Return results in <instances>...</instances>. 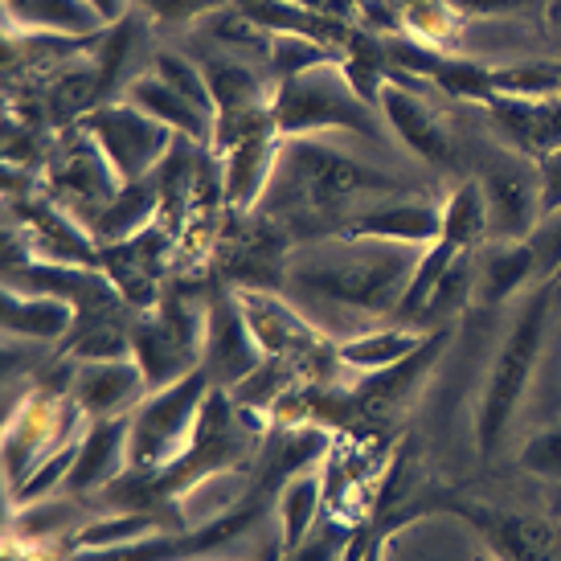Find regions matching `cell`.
<instances>
[{
    "label": "cell",
    "mask_w": 561,
    "mask_h": 561,
    "mask_svg": "<svg viewBox=\"0 0 561 561\" xmlns=\"http://www.w3.org/2000/svg\"><path fill=\"white\" fill-rule=\"evenodd\" d=\"M476 561H500L496 553H476Z\"/></svg>",
    "instance_id": "cell-38"
},
{
    "label": "cell",
    "mask_w": 561,
    "mask_h": 561,
    "mask_svg": "<svg viewBox=\"0 0 561 561\" xmlns=\"http://www.w3.org/2000/svg\"><path fill=\"white\" fill-rule=\"evenodd\" d=\"M332 238H369V242H398V247H431L443 238V205L419 193H386L357 205L336 226Z\"/></svg>",
    "instance_id": "cell-9"
},
{
    "label": "cell",
    "mask_w": 561,
    "mask_h": 561,
    "mask_svg": "<svg viewBox=\"0 0 561 561\" xmlns=\"http://www.w3.org/2000/svg\"><path fill=\"white\" fill-rule=\"evenodd\" d=\"M124 471H131V414L127 419L87 422L79 438V459H75L70 480H66V492L75 500H87L124 480Z\"/></svg>",
    "instance_id": "cell-12"
},
{
    "label": "cell",
    "mask_w": 561,
    "mask_h": 561,
    "mask_svg": "<svg viewBox=\"0 0 561 561\" xmlns=\"http://www.w3.org/2000/svg\"><path fill=\"white\" fill-rule=\"evenodd\" d=\"M144 13L160 21V25H188L197 16L214 13L221 0H136Z\"/></svg>",
    "instance_id": "cell-32"
},
{
    "label": "cell",
    "mask_w": 561,
    "mask_h": 561,
    "mask_svg": "<svg viewBox=\"0 0 561 561\" xmlns=\"http://www.w3.org/2000/svg\"><path fill=\"white\" fill-rule=\"evenodd\" d=\"M488 115H492V131L504 144V152H516L537 164L553 148H561V94H549V99L496 94L488 103Z\"/></svg>",
    "instance_id": "cell-13"
},
{
    "label": "cell",
    "mask_w": 561,
    "mask_h": 561,
    "mask_svg": "<svg viewBox=\"0 0 561 561\" xmlns=\"http://www.w3.org/2000/svg\"><path fill=\"white\" fill-rule=\"evenodd\" d=\"M263 360H266V348L254 336L238 291L234 296H218L209 304V316H205V353H202L205 374L214 377L218 390H226V386L250 381V377L263 369Z\"/></svg>",
    "instance_id": "cell-10"
},
{
    "label": "cell",
    "mask_w": 561,
    "mask_h": 561,
    "mask_svg": "<svg viewBox=\"0 0 561 561\" xmlns=\"http://www.w3.org/2000/svg\"><path fill=\"white\" fill-rule=\"evenodd\" d=\"M205 79H209V91H214V127L221 124H238V119H250L259 111L271 107V94L263 79L242 62H205Z\"/></svg>",
    "instance_id": "cell-20"
},
{
    "label": "cell",
    "mask_w": 561,
    "mask_h": 561,
    "mask_svg": "<svg viewBox=\"0 0 561 561\" xmlns=\"http://www.w3.org/2000/svg\"><path fill=\"white\" fill-rule=\"evenodd\" d=\"M455 259H459V250H455L451 242H443V238L422 250V259H419V266H414V279L405 287L402 312L398 316H426L431 299H435V287L443 283V275H447V266H451Z\"/></svg>",
    "instance_id": "cell-28"
},
{
    "label": "cell",
    "mask_w": 561,
    "mask_h": 561,
    "mask_svg": "<svg viewBox=\"0 0 561 561\" xmlns=\"http://www.w3.org/2000/svg\"><path fill=\"white\" fill-rule=\"evenodd\" d=\"M443 242H451L459 254H471L476 247L492 242L488 238V205H483L480 181H463L451 188L443 202Z\"/></svg>",
    "instance_id": "cell-23"
},
{
    "label": "cell",
    "mask_w": 561,
    "mask_h": 561,
    "mask_svg": "<svg viewBox=\"0 0 561 561\" xmlns=\"http://www.w3.org/2000/svg\"><path fill=\"white\" fill-rule=\"evenodd\" d=\"M558 279H561V275H558Z\"/></svg>",
    "instance_id": "cell-39"
},
{
    "label": "cell",
    "mask_w": 561,
    "mask_h": 561,
    "mask_svg": "<svg viewBox=\"0 0 561 561\" xmlns=\"http://www.w3.org/2000/svg\"><path fill=\"white\" fill-rule=\"evenodd\" d=\"M82 127L94 136L99 144V152L107 157L111 172L119 176V185H136L144 176H152V172L169 160V152L176 148V131L152 119V115H144L136 103H103V107H94Z\"/></svg>",
    "instance_id": "cell-6"
},
{
    "label": "cell",
    "mask_w": 561,
    "mask_h": 561,
    "mask_svg": "<svg viewBox=\"0 0 561 561\" xmlns=\"http://www.w3.org/2000/svg\"><path fill=\"white\" fill-rule=\"evenodd\" d=\"M160 209H164V193H160L157 176H144L136 185H124L111 205L91 221V234L99 238V247L111 242H127V238L144 234L148 226H157Z\"/></svg>",
    "instance_id": "cell-19"
},
{
    "label": "cell",
    "mask_w": 561,
    "mask_h": 561,
    "mask_svg": "<svg viewBox=\"0 0 561 561\" xmlns=\"http://www.w3.org/2000/svg\"><path fill=\"white\" fill-rule=\"evenodd\" d=\"M537 185H541V218L561 209V148L537 160Z\"/></svg>",
    "instance_id": "cell-34"
},
{
    "label": "cell",
    "mask_w": 561,
    "mask_h": 561,
    "mask_svg": "<svg viewBox=\"0 0 561 561\" xmlns=\"http://www.w3.org/2000/svg\"><path fill=\"white\" fill-rule=\"evenodd\" d=\"M426 79L438 82L447 94L455 99H468V103H480L488 107L496 99V87H492V66H480L471 58H447V54H435V62L426 70Z\"/></svg>",
    "instance_id": "cell-26"
},
{
    "label": "cell",
    "mask_w": 561,
    "mask_h": 561,
    "mask_svg": "<svg viewBox=\"0 0 561 561\" xmlns=\"http://www.w3.org/2000/svg\"><path fill=\"white\" fill-rule=\"evenodd\" d=\"M209 390L214 377L205 374V365H197L188 377L144 398L131 414V471H164L185 455Z\"/></svg>",
    "instance_id": "cell-5"
},
{
    "label": "cell",
    "mask_w": 561,
    "mask_h": 561,
    "mask_svg": "<svg viewBox=\"0 0 561 561\" xmlns=\"http://www.w3.org/2000/svg\"><path fill=\"white\" fill-rule=\"evenodd\" d=\"M455 16H529L537 9H546V0H447Z\"/></svg>",
    "instance_id": "cell-33"
},
{
    "label": "cell",
    "mask_w": 561,
    "mask_h": 561,
    "mask_svg": "<svg viewBox=\"0 0 561 561\" xmlns=\"http://www.w3.org/2000/svg\"><path fill=\"white\" fill-rule=\"evenodd\" d=\"M202 348L205 344L197 336L181 332L169 316H144V320L131 324V357L140 360L152 390L193 374L202 365Z\"/></svg>",
    "instance_id": "cell-15"
},
{
    "label": "cell",
    "mask_w": 561,
    "mask_h": 561,
    "mask_svg": "<svg viewBox=\"0 0 561 561\" xmlns=\"http://www.w3.org/2000/svg\"><path fill=\"white\" fill-rule=\"evenodd\" d=\"M377 107H381V119L402 136L410 152H419L431 164H451V144H447L438 111L410 87L405 75H390L386 79V87L377 94Z\"/></svg>",
    "instance_id": "cell-14"
},
{
    "label": "cell",
    "mask_w": 561,
    "mask_h": 561,
    "mask_svg": "<svg viewBox=\"0 0 561 561\" xmlns=\"http://www.w3.org/2000/svg\"><path fill=\"white\" fill-rule=\"evenodd\" d=\"M148 393H152V386H148L136 357L79 360V369L70 374V398L91 422L127 419L140 410Z\"/></svg>",
    "instance_id": "cell-11"
},
{
    "label": "cell",
    "mask_w": 561,
    "mask_h": 561,
    "mask_svg": "<svg viewBox=\"0 0 561 561\" xmlns=\"http://www.w3.org/2000/svg\"><path fill=\"white\" fill-rule=\"evenodd\" d=\"M4 25L13 33H54V37H94L103 16L87 0H4Z\"/></svg>",
    "instance_id": "cell-18"
},
{
    "label": "cell",
    "mask_w": 561,
    "mask_h": 561,
    "mask_svg": "<svg viewBox=\"0 0 561 561\" xmlns=\"http://www.w3.org/2000/svg\"><path fill=\"white\" fill-rule=\"evenodd\" d=\"M271 107H275V124H279L283 140L324 136V131H357V136L377 131L374 103L360 99L336 58L308 66L291 79H279V87L271 94Z\"/></svg>",
    "instance_id": "cell-4"
},
{
    "label": "cell",
    "mask_w": 561,
    "mask_h": 561,
    "mask_svg": "<svg viewBox=\"0 0 561 561\" xmlns=\"http://www.w3.org/2000/svg\"><path fill=\"white\" fill-rule=\"evenodd\" d=\"M381 558H386V549H381V541H374L369 553H365V561H381Z\"/></svg>",
    "instance_id": "cell-37"
},
{
    "label": "cell",
    "mask_w": 561,
    "mask_h": 561,
    "mask_svg": "<svg viewBox=\"0 0 561 561\" xmlns=\"http://www.w3.org/2000/svg\"><path fill=\"white\" fill-rule=\"evenodd\" d=\"M520 468L533 471V476H541V480L561 483V422L537 431V435L520 447Z\"/></svg>",
    "instance_id": "cell-30"
},
{
    "label": "cell",
    "mask_w": 561,
    "mask_h": 561,
    "mask_svg": "<svg viewBox=\"0 0 561 561\" xmlns=\"http://www.w3.org/2000/svg\"><path fill=\"white\" fill-rule=\"evenodd\" d=\"M546 16L561 30V0H546Z\"/></svg>",
    "instance_id": "cell-36"
},
{
    "label": "cell",
    "mask_w": 561,
    "mask_h": 561,
    "mask_svg": "<svg viewBox=\"0 0 561 561\" xmlns=\"http://www.w3.org/2000/svg\"><path fill=\"white\" fill-rule=\"evenodd\" d=\"M431 336L422 332H405V328H374V332H360L353 341H344L336 348V360L348 365V369H360V374H386L393 365H402L419 353Z\"/></svg>",
    "instance_id": "cell-21"
},
{
    "label": "cell",
    "mask_w": 561,
    "mask_h": 561,
    "mask_svg": "<svg viewBox=\"0 0 561 561\" xmlns=\"http://www.w3.org/2000/svg\"><path fill=\"white\" fill-rule=\"evenodd\" d=\"M549 304H553V279L541 283V287L525 299V308H520V316L513 320L508 336L500 344L496 360H492V369H488V386H483L480 414H476V438H480L483 455H492L500 447V438L508 431L516 405H520V398L529 390L537 357H541V344H546Z\"/></svg>",
    "instance_id": "cell-3"
},
{
    "label": "cell",
    "mask_w": 561,
    "mask_h": 561,
    "mask_svg": "<svg viewBox=\"0 0 561 561\" xmlns=\"http://www.w3.org/2000/svg\"><path fill=\"white\" fill-rule=\"evenodd\" d=\"M152 75L169 82L172 91L185 94L188 103H197L205 115H214V91H209V79H205V66L188 62L185 54H169L164 49V54L152 58Z\"/></svg>",
    "instance_id": "cell-29"
},
{
    "label": "cell",
    "mask_w": 561,
    "mask_h": 561,
    "mask_svg": "<svg viewBox=\"0 0 561 561\" xmlns=\"http://www.w3.org/2000/svg\"><path fill=\"white\" fill-rule=\"evenodd\" d=\"M488 205V238L496 247L529 242V234L541 221V185H537V164L516 152H500L488 160L476 176Z\"/></svg>",
    "instance_id": "cell-7"
},
{
    "label": "cell",
    "mask_w": 561,
    "mask_h": 561,
    "mask_svg": "<svg viewBox=\"0 0 561 561\" xmlns=\"http://www.w3.org/2000/svg\"><path fill=\"white\" fill-rule=\"evenodd\" d=\"M422 250L398 242H369V238H332L308 247L304 259L287 266V283L328 308L386 320L402 312L405 287L414 279Z\"/></svg>",
    "instance_id": "cell-1"
},
{
    "label": "cell",
    "mask_w": 561,
    "mask_h": 561,
    "mask_svg": "<svg viewBox=\"0 0 561 561\" xmlns=\"http://www.w3.org/2000/svg\"><path fill=\"white\" fill-rule=\"evenodd\" d=\"M537 275V259H533L529 242H516V247H496L488 254V263L480 266L476 275V287H480L483 304H504V299L520 291L525 283Z\"/></svg>",
    "instance_id": "cell-24"
},
{
    "label": "cell",
    "mask_w": 561,
    "mask_h": 561,
    "mask_svg": "<svg viewBox=\"0 0 561 561\" xmlns=\"http://www.w3.org/2000/svg\"><path fill=\"white\" fill-rule=\"evenodd\" d=\"M492 87L504 99H549V94H561V62H513V66H496L492 70Z\"/></svg>",
    "instance_id": "cell-27"
},
{
    "label": "cell",
    "mask_w": 561,
    "mask_h": 561,
    "mask_svg": "<svg viewBox=\"0 0 561 561\" xmlns=\"http://www.w3.org/2000/svg\"><path fill=\"white\" fill-rule=\"evenodd\" d=\"M46 181H49V197L62 205V209H70L79 221H87V226H91V221L111 205V197L124 188L87 127L70 131V136L58 144V152H54V160H49V169H46Z\"/></svg>",
    "instance_id": "cell-8"
},
{
    "label": "cell",
    "mask_w": 561,
    "mask_h": 561,
    "mask_svg": "<svg viewBox=\"0 0 561 561\" xmlns=\"http://www.w3.org/2000/svg\"><path fill=\"white\" fill-rule=\"evenodd\" d=\"M127 103H136L144 115H152L160 124L176 131V140L197 144V148H209L214 144V115H205L197 103H188L181 91H172L169 82L157 79L152 70H144L140 79L127 87L124 94Z\"/></svg>",
    "instance_id": "cell-16"
},
{
    "label": "cell",
    "mask_w": 561,
    "mask_h": 561,
    "mask_svg": "<svg viewBox=\"0 0 561 561\" xmlns=\"http://www.w3.org/2000/svg\"><path fill=\"white\" fill-rule=\"evenodd\" d=\"M320 504H324V483L312 471H299L279 488L275 513H279V533H283V553H291L308 541V533L320 520Z\"/></svg>",
    "instance_id": "cell-22"
},
{
    "label": "cell",
    "mask_w": 561,
    "mask_h": 561,
    "mask_svg": "<svg viewBox=\"0 0 561 561\" xmlns=\"http://www.w3.org/2000/svg\"><path fill=\"white\" fill-rule=\"evenodd\" d=\"M529 247H533V259H537V275H541V279H558L561 275V209L537 221V230L529 234Z\"/></svg>",
    "instance_id": "cell-31"
},
{
    "label": "cell",
    "mask_w": 561,
    "mask_h": 561,
    "mask_svg": "<svg viewBox=\"0 0 561 561\" xmlns=\"http://www.w3.org/2000/svg\"><path fill=\"white\" fill-rule=\"evenodd\" d=\"M164 529V520L148 508H124V513L99 516L91 525H82L75 533V553L82 549H115V546H131V541H144L152 533Z\"/></svg>",
    "instance_id": "cell-25"
},
{
    "label": "cell",
    "mask_w": 561,
    "mask_h": 561,
    "mask_svg": "<svg viewBox=\"0 0 561 561\" xmlns=\"http://www.w3.org/2000/svg\"><path fill=\"white\" fill-rule=\"evenodd\" d=\"M87 4L103 16V25H119L127 16V9H131V0H87Z\"/></svg>",
    "instance_id": "cell-35"
},
{
    "label": "cell",
    "mask_w": 561,
    "mask_h": 561,
    "mask_svg": "<svg viewBox=\"0 0 561 561\" xmlns=\"http://www.w3.org/2000/svg\"><path fill=\"white\" fill-rule=\"evenodd\" d=\"M386 193H402V185L381 169L332 152L328 144H320V136H299V140H283L279 169L271 176V188L259 209L275 221H324L328 234H336V226L357 205Z\"/></svg>",
    "instance_id": "cell-2"
},
{
    "label": "cell",
    "mask_w": 561,
    "mask_h": 561,
    "mask_svg": "<svg viewBox=\"0 0 561 561\" xmlns=\"http://www.w3.org/2000/svg\"><path fill=\"white\" fill-rule=\"evenodd\" d=\"M75 324H79V312L66 299L4 283V332L9 336L54 344V341H70Z\"/></svg>",
    "instance_id": "cell-17"
}]
</instances>
